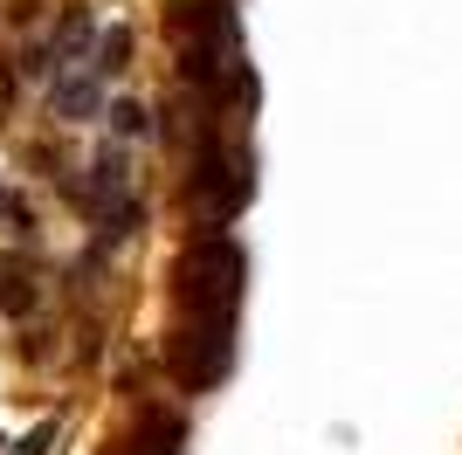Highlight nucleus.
Listing matches in <instances>:
<instances>
[{
  "instance_id": "obj_1",
  "label": "nucleus",
  "mask_w": 462,
  "mask_h": 455,
  "mask_svg": "<svg viewBox=\"0 0 462 455\" xmlns=\"http://www.w3.org/2000/svg\"><path fill=\"white\" fill-rule=\"evenodd\" d=\"M235 297H242V248L208 228L200 242L180 255V311L187 318H208V324H228Z\"/></svg>"
},
{
  "instance_id": "obj_2",
  "label": "nucleus",
  "mask_w": 462,
  "mask_h": 455,
  "mask_svg": "<svg viewBox=\"0 0 462 455\" xmlns=\"http://www.w3.org/2000/svg\"><path fill=\"white\" fill-rule=\"evenodd\" d=\"M242 200H249V152L208 138V145H200V172H193V208H200V221L208 228L228 221Z\"/></svg>"
},
{
  "instance_id": "obj_3",
  "label": "nucleus",
  "mask_w": 462,
  "mask_h": 455,
  "mask_svg": "<svg viewBox=\"0 0 462 455\" xmlns=\"http://www.w3.org/2000/svg\"><path fill=\"white\" fill-rule=\"evenodd\" d=\"M49 111H56L62 125L97 117V111H104V76H97V70H62L56 83H49Z\"/></svg>"
},
{
  "instance_id": "obj_4",
  "label": "nucleus",
  "mask_w": 462,
  "mask_h": 455,
  "mask_svg": "<svg viewBox=\"0 0 462 455\" xmlns=\"http://www.w3.org/2000/svg\"><path fill=\"white\" fill-rule=\"evenodd\" d=\"M35 303H42L35 269L21 263V255H0V311H7V318H28Z\"/></svg>"
},
{
  "instance_id": "obj_5",
  "label": "nucleus",
  "mask_w": 462,
  "mask_h": 455,
  "mask_svg": "<svg viewBox=\"0 0 462 455\" xmlns=\"http://www.w3.org/2000/svg\"><path fill=\"white\" fill-rule=\"evenodd\" d=\"M125 56H132V28H111V35H97V49H90V70L111 83L117 70H125Z\"/></svg>"
},
{
  "instance_id": "obj_6",
  "label": "nucleus",
  "mask_w": 462,
  "mask_h": 455,
  "mask_svg": "<svg viewBox=\"0 0 462 455\" xmlns=\"http://www.w3.org/2000/svg\"><path fill=\"white\" fill-rule=\"evenodd\" d=\"M111 132L117 138H145V132H152V111H145V104H117V111H111Z\"/></svg>"
},
{
  "instance_id": "obj_7",
  "label": "nucleus",
  "mask_w": 462,
  "mask_h": 455,
  "mask_svg": "<svg viewBox=\"0 0 462 455\" xmlns=\"http://www.w3.org/2000/svg\"><path fill=\"white\" fill-rule=\"evenodd\" d=\"M49 449H56V421H42V428H35L28 441H21L14 455H49Z\"/></svg>"
},
{
  "instance_id": "obj_8",
  "label": "nucleus",
  "mask_w": 462,
  "mask_h": 455,
  "mask_svg": "<svg viewBox=\"0 0 462 455\" xmlns=\"http://www.w3.org/2000/svg\"><path fill=\"white\" fill-rule=\"evenodd\" d=\"M7 97H14V70L0 62V111H7Z\"/></svg>"
}]
</instances>
